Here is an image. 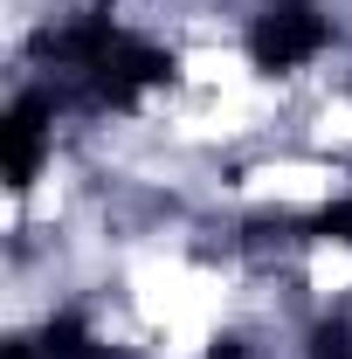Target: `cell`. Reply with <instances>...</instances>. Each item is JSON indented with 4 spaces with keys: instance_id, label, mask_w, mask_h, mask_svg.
I'll use <instances>...</instances> for the list:
<instances>
[{
    "instance_id": "cell-1",
    "label": "cell",
    "mask_w": 352,
    "mask_h": 359,
    "mask_svg": "<svg viewBox=\"0 0 352 359\" xmlns=\"http://www.w3.org/2000/svg\"><path fill=\"white\" fill-rule=\"evenodd\" d=\"M332 42V21L318 0H269L249 28V55L256 69H304L318 48Z\"/></svg>"
},
{
    "instance_id": "cell-2",
    "label": "cell",
    "mask_w": 352,
    "mask_h": 359,
    "mask_svg": "<svg viewBox=\"0 0 352 359\" xmlns=\"http://www.w3.org/2000/svg\"><path fill=\"white\" fill-rule=\"evenodd\" d=\"M0 145H7V180H14V187H28L35 166H42V152H48V97H42V90H28V97L7 111Z\"/></svg>"
},
{
    "instance_id": "cell-3",
    "label": "cell",
    "mask_w": 352,
    "mask_h": 359,
    "mask_svg": "<svg viewBox=\"0 0 352 359\" xmlns=\"http://www.w3.org/2000/svg\"><path fill=\"white\" fill-rule=\"evenodd\" d=\"M304 353L311 359H352V318H318Z\"/></svg>"
},
{
    "instance_id": "cell-4",
    "label": "cell",
    "mask_w": 352,
    "mask_h": 359,
    "mask_svg": "<svg viewBox=\"0 0 352 359\" xmlns=\"http://www.w3.org/2000/svg\"><path fill=\"white\" fill-rule=\"evenodd\" d=\"M311 228H318L325 242H346V249H352V201H332V208H325Z\"/></svg>"
},
{
    "instance_id": "cell-5",
    "label": "cell",
    "mask_w": 352,
    "mask_h": 359,
    "mask_svg": "<svg viewBox=\"0 0 352 359\" xmlns=\"http://www.w3.org/2000/svg\"><path fill=\"white\" fill-rule=\"evenodd\" d=\"M208 359H249V346H242V339H215V346H208Z\"/></svg>"
},
{
    "instance_id": "cell-6",
    "label": "cell",
    "mask_w": 352,
    "mask_h": 359,
    "mask_svg": "<svg viewBox=\"0 0 352 359\" xmlns=\"http://www.w3.org/2000/svg\"><path fill=\"white\" fill-rule=\"evenodd\" d=\"M7 359H35V353H28V346H14V353H7Z\"/></svg>"
}]
</instances>
